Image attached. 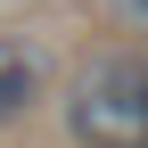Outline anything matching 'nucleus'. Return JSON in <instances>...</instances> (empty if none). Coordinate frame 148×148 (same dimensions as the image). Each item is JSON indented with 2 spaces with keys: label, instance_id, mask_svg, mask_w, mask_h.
Wrapping results in <instances>:
<instances>
[{
  "label": "nucleus",
  "instance_id": "nucleus-1",
  "mask_svg": "<svg viewBox=\"0 0 148 148\" xmlns=\"http://www.w3.org/2000/svg\"><path fill=\"white\" fill-rule=\"evenodd\" d=\"M66 132L82 148H148V49H90L74 66Z\"/></svg>",
  "mask_w": 148,
  "mask_h": 148
},
{
  "label": "nucleus",
  "instance_id": "nucleus-2",
  "mask_svg": "<svg viewBox=\"0 0 148 148\" xmlns=\"http://www.w3.org/2000/svg\"><path fill=\"white\" fill-rule=\"evenodd\" d=\"M41 99H49V49L25 33H0V132H16Z\"/></svg>",
  "mask_w": 148,
  "mask_h": 148
},
{
  "label": "nucleus",
  "instance_id": "nucleus-3",
  "mask_svg": "<svg viewBox=\"0 0 148 148\" xmlns=\"http://www.w3.org/2000/svg\"><path fill=\"white\" fill-rule=\"evenodd\" d=\"M107 8H115L123 33H140V41H148V0H107Z\"/></svg>",
  "mask_w": 148,
  "mask_h": 148
}]
</instances>
